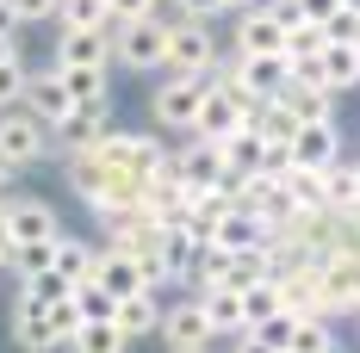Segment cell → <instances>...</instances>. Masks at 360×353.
I'll list each match as a JSON object with an SVG mask.
<instances>
[{
    "label": "cell",
    "mask_w": 360,
    "mask_h": 353,
    "mask_svg": "<svg viewBox=\"0 0 360 353\" xmlns=\"http://www.w3.org/2000/svg\"><path fill=\"white\" fill-rule=\"evenodd\" d=\"M217 74H168L162 87H155V100H149V118H155V131L162 137H193V124H199V106H205V87H212Z\"/></svg>",
    "instance_id": "6da1fadb"
},
{
    "label": "cell",
    "mask_w": 360,
    "mask_h": 353,
    "mask_svg": "<svg viewBox=\"0 0 360 353\" xmlns=\"http://www.w3.org/2000/svg\"><path fill=\"white\" fill-rule=\"evenodd\" d=\"M168 32H174V13L124 19V25H118V56H112V69H131V74L168 69Z\"/></svg>",
    "instance_id": "7a4b0ae2"
},
{
    "label": "cell",
    "mask_w": 360,
    "mask_h": 353,
    "mask_svg": "<svg viewBox=\"0 0 360 353\" xmlns=\"http://www.w3.org/2000/svg\"><path fill=\"white\" fill-rule=\"evenodd\" d=\"M50 149H56V142H50V124H44L25 100L0 112V168H6V174H25V168H37Z\"/></svg>",
    "instance_id": "3957f363"
},
{
    "label": "cell",
    "mask_w": 360,
    "mask_h": 353,
    "mask_svg": "<svg viewBox=\"0 0 360 353\" xmlns=\"http://www.w3.org/2000/svg\"><path fill=\"white\" fill-rule=\"evenodd\" d=\"M236 25H230V50L236 56H286V19L274 13V0H261V6H243V13H230Z\"/></svg>",
    "instance_id": "277c9868"
},
{
    "label": "cell",
    "mask_w": 360,
    "mask_h": 353,
    "mask_svg": "<svg viewBox=\"0 0 360 353\" xmlns=\"http://www.w3.org/2000/svg\"><path fill=\"white\" fill-rule=\"evenodd\" d=\"M63 242V223H56V205L44 199H6V248L25 254V248H56Z\"/></svg>",
    "instance_id": "5b68a950"
},
{
    "label": "cell",
    "mask_w": 360,
    "mask_h": 353,
    "mask_svg": "<svg viewBox=\"0 0 360 353\" xmlns=\"http://www.w3.org/2000/svg\"><path fill=\"white\" fill-rule=\"evenodd\" d=\"M255 118V100L249 93H236L224 74H217L212 87H205V106H199V124H193V137H205V142H224L230 131H243Z\"/></svg>",
    "instance_id": "8992f818"
},
{
    "label": "cell",
    "mask_w": 360,
    "mask_h": 353,
    "mask_svg": "<svg viewBox=\"0 0 360 353\" xmlns=\"http://www.w3.org/2000/svg\"><path fill=\"white\" fill-rule=\"evenodd\" d=\"M217 37L205 19H174L168 32V74H217Z\"/></svg>",
    "instance_id": "52a82bcc"
},
{
    "label": "cell",
    "mask_w": 360,
    "mask_h": 353,
    "mask_svg": "<svg viewBox=\"0 0 360 353\" xmlns=\"http://www.w3.org/2000/svg\"><path fill=\"white\" fill-rule=\"evenodd\" d=\"M112 56H118V25H63L56 32V62L112 69Z\"/></svg>",
    "instance_id": "ba28073f"
},
{
    "label": "cell",
    "mask_w": 360,
    "mask_h": 353,
    "mask_svg": "<svg viewBox=\"0 0 360 353\" xmlns=\"http://www.w3.org/2000/svg\"><path fill=\"white\" fill-rule=\"evenodd\" d=\"M174 174H180V192H186V199H199V192H217V186H224V149H217V142H205V137H186L174 149Z\"/></svg>",
    "instance_id": "9c48e42d"
},
{
    "label": "cell",
    "mask_w": 360,
    "mask_h": 353,
    "mask_svg": "<svg viewBox=\"0 0 360 353\" xmlns=\"http://www.w3.org/2000/svg\"><path fill=\"white\" fill-rule=\"evenodd\" d=\"M224 81H230L236 93H249L255 106H261V100H280V93H286L292 62H286V56H236V62L224 69Z\"/></svg>",
    "instance_id": "30bf717a"
},
{
    "label": "cell",
    "mask_w": 360,
    "mask_h": 353,
    "mask_svg": "<svg viewBox=\"0 0 360 353\" xmlns=\"http://www.w3.org/2000/svg\"><path fill=\"white\" fill-rule=\"evenodd\" d=\"M317 285H323V298H329V317H354L360 310V254L342 248V254L317 260Z\"/></svg>",
    "instance_id": "8fae6325"
},
{
    "label": "cell",
    "mask_w": 360,
    "mask_h": 353,
    "mask_svg": "<svg viewBox=\"0 0 360 353\" xmlns=\"http://www.w3.org/2000/svg\"><path fill=\"white\" fill-rule=\"evenodd\" d=\"M112 131V100H94V106H69V118H56L50 124V142L75 155V149H94V142Z\"/></svg>",
    "instance_id": "7c38bea8"
},
{
    "label": "cell",
    "mask_w": 360,
    "mask_h": 353,
    "mask_svg": "<svg viewBox=\"0 0 360 353\" xmlns=\"http://www.w3.org/2000/svg\"><path fill=\"white\" fill-rule=\"evenodd\" d=\"M155 335H162L168 347H212V341H217V328H212V317H205V304H199V298H180V304H168Z\"/></svg>",
    "instance_id": "4fadbf2b"
},
{
    "label": "cell",
    "mask_w": 360,
    "mask_h": 353,
    "mask_svg": "<svg viewBox=\"0 0 360 353\" xmlns=\"http://www.w3.org/2000/svg\"><path fill=\"white\" fill-rule=\"evenodd\" d=\"M6 335H13V347L19 353H56L63 341H56V328H50V310L37 304V298H13V322H6Z\"/></svg>",
    "instance_id": "5bb4252c"
},
{
    "label": "cell",
    "mask_w": 360,
    "mask_h": 353,
    "mask_svg": "<svg viewBox=\"0 0 360 353\" xmlns=\"http://www.w3.org/2000/svg\"><path fill=\"white\" fill-rule=\"evenodd\" d=\"M236 248H274V223H267V217H255V211H243V205H230V211L217 217L212 254H236Z\"/></svg>",
    "instance_id": "9a60e30c"
},
{
    "label": "cell",
    "mask_w": 360,
    "mask_h": 353,
    "mask_svg": "<svg viewBox=\"0 0 360 353\" xmlns=\"http://www.w3.org/2000/svg\"><path fill=\"white\" fill-rule=\"evenodd\" d=\"M87 279L112 291V298H131V291H149L143 285V267L131 260V254H118V248H94V267H87Z\"/></svg>",
    "instance_id": "2e32d148"
},
{
    "label": "cell",
    "mask_w": 360,
    "mask_h": 353,
    "mask_svg": "<svg viewBox=\"0 0 360 353\" xmlns=\"http://www.w3.org/2000/svg\"><path fill=\"white\" fill-rule=\"evenodd\" d=\"M342 155V131H335V118H311V124H298V137H292V161L298 168H329Z\"/></svg>",
    "instance_id": "e0dca14e"
},
{
    "label": "cell",
    "mask_w": 360,
    "mask_h": 353,
    "mask_svg": "<svg viewBox=\"0 0 360 353\" xmlns=\"http://www.w3.org/2000/svg\"><path fill=\"white\" fill-rule=\"evenodd\" d=\"M217 149H224V174H230V180L267 174V142H261V131H255V124H243V131H230V137L217 142Z\"/></svg>",
    "instance_id": "ac0fdd59"
},
{
    "label": "cell",
    "mask_w": 360,
    "mask_h": 353,
    "mask_svg": "<svg viewBox=\"0 0 360 353\" xmlns=\"http://www.w3.org/2000/svg\"><path fill=\"white\" fill-rule=\"evenodd\" d=\"M193 298L205 304V317H212L217 335H249V310H243V291H230V285H199Z\"/></svg>",
    "instance_id": "d6986e66"
},
{
    "label": "cell",
    "mask_w": 360,
    "mask_h": 353,
    "mask_svg": "<svg viewBox=\"0 0 360 353\" xmlns=\"http://www.w3.org/2000/svg\"><path fill=\"white\" fill-rule=\"evenodd\" d=\"M162 291H131V298H118V310H112V322L131 335V341H143V335H155L162 328Z\"/></svg>",
    "instance_id": "ffe728a7"
},
{
    "label": "cell",
    "mask_w": 360,
    "mask_h": 353,
    "mask_svg": "<svg viewBox=\"0 0 360 353\" xmlns=\"http://www.w3.org/2000/svg\"><path fill=\"white\" fill-rule=\"evenodd\" d=\"M25 106L44 118V124H56V118H69V87H63V74H56V62L50 69H32V87H25Z\"/></svg>",
    "instance_id": "44dd1931"
},
{
    "label": "cell",
    "mask_w": 360,
    "mask_h": 353,
    "mask_svg": "<svg viewBox=\"0 0 360 353\" xmlns=\"http://www.w3.org/2000/svg\"><path fill=\"white\" fill-rule=\"evenodd\" d=\"M249 124L261 131V142H267V149H280V155H292V137H298V124H304V118H298V112H292L286 100H261Z\"/></svg>",
    "instance_id": "7402d4cb"
},
{
    "label": "cell",
    "mask_w": 360,
    "mask_h": 353,
    "mask_svg": "<svg viewBox=\"0 0 360 353\" xmlns=\"http://www.w3.org/2000/svg\"><path fill=\"white\" fill-rule=\"evenodd\" d=\"M280 186H286L292 211H329V192H323V168H298V161H286V168H280Z\"/></svg>",
    "instance_id": "603a6c76"
},
{
    "label": "cell",
    "mask_w": 360,
    "mask_h": 353,
    "mask_svg": "<svg viewBox=\"0 0 360 353\" xmlns=\"http://www.w3.org/2000/svg\"><path fill=\"white\" fill-rule=\"evenodd\" d=\"M323 192H329V211H354L360 205V161L335 155V161L323 168Z\"/></svg>",
    "instance_id": "cb8c5ba5"
},
{
    "label": "cell",
    "mask_w": 360,
    "mask_h": 353,
    "mask_svg": "<svg viewBox=\"0 0 360 353\" xmlns=\"http://www.w3.org/2000/svg\"><path fill=\"white\" fill-rule=\"evenodd\" d=\"M63 87H69L75 106H94V100H112V69H75V62H56Z\"/></svg>",
    "instance_id": "d4e9b609"
},
{
    "label": "cell",
    "mask_w": 360,
    "mask_h": 353,
    "mask_svg": "<svg viewBox=\"0 0 360 353\" xmlns=\"http://www.w3.org/2000/svg\"><path fill=\"white\" fill-rule=\"evenodd\" d=\"M69 353H131V335H124L118 322H81Z\"/></svg>",
    "instance_id": "484cf974"
},
{
    "label": "cell",
    "mask_w": 360,
    "mask_h": 353,
    "mask_svg": "<svg viewBox=\"0 0 360 353\" xmlns=\"http://www.w3.org/2000/svg\"><path fill=\"white\" fill-rule=\"evenodd\" d=\"M50 267H56L69 285H81V279H87V267H94V248L75 242V236H63V242H56V254H50Z\"/></svg>",
    "instance_id": "4316f807"
},
{
    "label": "cell",
    "mask_w": 360,
    "mask_h": 353,
    "mask_svg": "<svg viewBox=\"0 0 360 353\" xmlns=\"http://www.w3.org/2000/svg\"><path fill=\"white\" fill-rule=\"evenodd\" d=\"M19 291L25 298H37V304H56V298H69L75 285L56 273V267H37V273H19Z\"/></svg>",
    "instance_id": "83f0119b"
},
{
    "label": "cell",
    "mask_w": 360,
    "mask_h": 353,
    "mask_svg": "<svg viewBox=\"0 0 360 353\" xmlns=\"http://www.w3.org/2000/svg\"><path fill=\"white\" fill-rule=\"evenodd\" d=\"M63 25H118L106 13V0H56V32Z\"/></svg>",
    "instance_id": "f1b7e54d"
},
{
    "label": "cell",
    "mask_w": 360,
    "mask_h": 353,
    "mask_svg": "<svg viewBox=\"0 0 360 353\" xmlns=\"http://www.w3.org/2000/svg\"><path fill=\"white\" fill-rule=\"evenodd\" d=\"M323 25H292L286 32V62H317V56H323Z\"/></svg>",
    "instance_id": "f546056e"
},
{
    "label": "cell",
    "mask_w": 360,
    "mask_h": 353,
    "mask_svg": "<svg viewBox=\"0 0 360 353\" xmlns=\"http://www.w3.org/2000/svg\"><path fill=\"white\" fill-rule=\"evenodd\" d=\"M25 87H32V69H25V56H6V62H0V112L19 106V100H25Z\"/></svg>",
    "instance_id": "4dcf8cb0"
},
{
    "label": "cell",
    "mask_w": 360,
    "mask_h": 353,
    "mask_svg": "<svg viewBox=\"0 0 360 353\" xmlns=\"http://www.w3.org/2000/svg\"><path fill=\"white\" fill-rule=\"evenodd\" d=\"M75 304H81V317H87V322H112V310H118V298H112V291H100L94 279L75 285Z\"/></svg>",
    "instance_id": "1f68e13d"
},
{
    "label": "cell",
    "mask_w": 360,
    "mask_h": 353,
    "mask_svg": "<svg viewBox=\"0 0 360 353\" xmlns=\"http://www.w3.org/2000/svg\"><path fill=\"white\" fill-rule=\"evenodd\" d=\"M243 310H249V328H255V322H267V317H280V285H274V279L249 285V291H243Z\"/></svg>",
    "instance_id": "d6a6232c"
},
{
    "label": "cell",
    "mask_w": 360,
    "mask_h": 353,
    "mask_svg": "<svg viewBox=\"0 0 360 353\" xmlns=\"http://www.w3.org/2000/svg\"><path fill=\"white\" fill-rule=\"evenodd\" d=\"M249 335H261V341H267V347H274V353H292V335H298V317H292V310H280V317L255 322Z\"/></svg>",
    "instance_id": "836d02e7"
},
{
    "label": "cell",
    "mask_w": 360,
    "mask_h": 353,
    "mask_svg": "<svg viewBox=\"0 0 360 353\" xmlns=\"http://www.w3.org/2000/svg\"><path fill=\"white\" fill-rule=\"evenodd\" d=\"M44 310H50V328H56V341H63V347L75 341V328L87 322V317H81V304H75V291H69V298H56V304H44Z\"/></svg>",
    "instance_id": "e575fe53"
},
{
    "label": "cell",
    "mask_w": 360,
    "mask_h": 353,
    "mask_svg": "<svg viewBox=\"0 0 360 353\" xmlns=\"http://www.w3.org/2000/svg\"><path fill=\"white\" fill-rule=\"evenodd\" d=\"M323 37L329 44H360V6H342V13L323 25Z\"/></svg>",
    "instance_id": "d590c367"
},
{
    "label": "cell",
    "mask_w": 360,
    "mask_h": 353,
    "mask_svg": "<svg viewBox=\"0 0 360 353\" xmlns=\"http://www.w3.org/2000/svg\"><path fill=\"white\" fill-rule=\"evenodd\" d=\"M292 6H298V19H304V25H329L348 0H292Z\"/></svg>",
    "instance_id": "8d00e7d4"
},
{
    "label": "cell",
    "mask_w": 360,
    "mask_h": 353,
    "mask_svg": "<svg viewBox=\"0 0 360 353\" xmlns=\"http://www.w3.org/2000/svg\"><path fill=\"white\" fill-rule=\"evenodd\" d=\"M6 6L19 13V25H44V19L56 25V0H6Z\"/></svg>",
    "instance_id": "74e56055"
},
{
    "label": "cell",
    "mask_w": 360,
    "mask_h": 353,
    "mask_svg": "<svg viewBox=\"0 0 360 353\" xmlns=\"http://www.w3.org/2000/svg\"><path fill=\"white\" fill-rule=\"evenodd\" d=\"M168 6H174V19H205V25H212L217 13H230L224 0H168Z\"/></svg>",
    "instance_id": "f35d334b"
},
{
    "label": "cell",
    "mask_w": 360,
    "mask_h": 353,
    "mask_svg": "<svg viewBox=\"0 0 360 353\" xmlns=\"http://www.w3.org/2000/svg\"><path fill=\"white\" fill-rule=\"evenodd\" d=\"M106 13L124 25V19H143V13H162V0H106Z\"/></svg>",
    "instance_id": "ab89813d"
},
{
    "label": "cell",
    "mask_w": 360,
    "mask_h": 353,
    "mask_svg": "<svg viewBox=\"0 0 360 353\" xmlns=\"http://www.w3.org/2000/svg\"><path fill=\"white\" fill-rule=\"evenodd\" d=\"M6 199L13 192H0V267H13V248H6Z\"/></svg>",
    "instance_id": "60d3db41"
},
{
    "label": "cell",
    "mask_w": 360,
    "mask_h": 353,
    "mask_svg": "<svg viewBox=\"0 0 360 353\" xmlns=\"http://www.w3.org/2000/svg\"><path fill=\"white\" fill-rule=\"evenodd\" d=\"M236 353H274V347H267L261 335H236Z\"/></svg>",
    "instance_id": "b9f144b4"
},
{
    "label": "cell",
    "mask_w": 360,
    "mask_h": 353,
    "mask_svg": "<svg viewBox=\"0 0 360 353\" xmlns=\"http://www.w3.org/2000/svg\"><path fill=\"white\" fill-rule=\"evenodd\" d=\"M317 353H348V347H342V341H335V335H329V341H323V347H317Z\"/></svg>",
    "instance_id": "7bdbcfd3"
},
{
    "label": "cell",
    "mask_w": 360,
    "mask_h": 353,
    "mask_svg": "<svg viewBox=\"0 0 360 353\" xmlns=\"http://www.w3.org/2000/svg\"><path fill=\"white\" fill-rule=\"evenodd\" d=\"M224 6H230V13H243V6H261V0H224Z\"/></svg>",
    "instance_id": "ee69618b"
},
{
    "label": "cell",
    "mask_w": 360,
    "mask_h": 353,
    "mask_svg": "<svg viewBox=\"0 0 360 353\" xmlns=\"http://www.w3.org/2000/svg\"><path fill=\"white\" fill-rule=\"evenodd\" d=\"M168 353H212V347H168Z\"/></svg>",
    "instance_id": "f6af8a7d"
},
{
    "label": "cell",
    "mask_w": 360,
    "mask_h": 353,
    "mask_svg": "<svg viewBox=\"0 0 360 353\" xmlns=\"http://www.w3.org/2000/svg\"><path fill=\"white\" fill-rule=\"evenodd\" d=\"M348 6H360V0H348Z\"/></svg>",
    "instance_id": "bcb514c9"
}]
</instances>
